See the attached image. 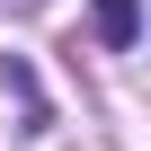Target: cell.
Returning a JSON list of instances; mask_svg holds the SVG:
<instances>
[{
	"instance_id": "6da1fadb",
	"label": "cell",
	"mask_w": 151,
	"mask_h": 151,
	"mask_svg": "<svg viewBox=\"0 0 151 151\" xmlns=\"http://www.w3.org/2000/svg\"><path fill=\"white\" fill-rule=\"evenodd\" d=\"M98 36H107V45L124 53V45L142 36V9H133V0H98Z\"/></svg>"
}]
</instances>
